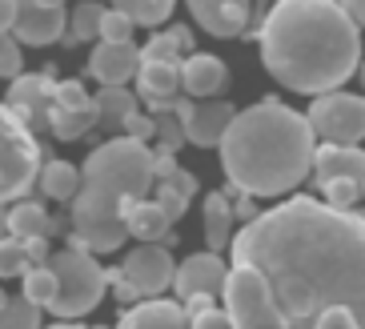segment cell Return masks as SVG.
<instances>
[{"label":"cell","mask_w":365,"mask_h":329,"mask_svg":"<svg viewBox=\"0 0 365 329\" xmlns=\"http://www.w3.org/2000/svg\"><path fill=\"white\" fill-rule=\"evenodd\" d=\"M165 36H169L173 41V49H177V53H193V32L185 29V24H173V29H165Z\"/></svg>","instance_id":"43"},{"label":"cell","mask_w":365,"mask_h":329,"mask_svg":"<svg viewBox=\"0 0 365 329\" xmlns=\"http://www.w3.org/2000/svg\"><path fill=\"white\" fill-rule=\"evenodd\" d=\"M177 76H181L185 96H201V101H221V93L229 88L225 61H217V56H209V53L185 56L181 69H177Z\"/></svg>","instance_id":"15"},{"label":"cell","mask_w":365,"mask_h":329,"mask_svg":"<svg viewBox=\"0 0 365 329\" xmlns=\"http://www.w3.org/2000/svg\"><path fill=\"white\" fill-rule=\"evenodd\" d=\"M4 229H9V237H16V241H33V237H41V241H48L53 233H61L65 229V221L61 217H53V213H44L41 201H16L12 209H4Z\"/></svg>","instance_id":"19"},{"label":"cell","mask_w":365,"mask_h":329,"mask_svg":"<svg viewBox=\"0 0 365 329\" xmlns=\"http://www.w3.org/2000/svg\"><path fill=\"white\" fill-rule=\"evenodd\" d=\"M65 24H68V9L61 0H21L9 36L21 49L24 44H56L65 36Z\"/></svg>","instance_id":"12"},{"label":"cell","mask_w":365,"mask_h":329,"mask_svg":"<svg viewBox=\"0 0 365 329\" xmlns=\"http://www.w3.org/2000/svg\"><path fill=\"white\" fill-rule=\"evenodd\" d=\"M4 301H9V293H4V289H0V305H4Z\"/></svg>","instance_id":"48"},{"label":"cell","mask_w":365,"mask_h":329,"mask_svg":"<svg viewBox=\"0 0 365 329\" xmlns=\"http://www.w3.org/2000/svg\"><path fill=\"white\" fill-rule=\"evenodd\" d=\"M48 329H81V325H73V321H61V325H48Z\"/></svg>","instance_id":"47"},{"label":"cell","mask_w":365,"mask_h":329,"mask_svg":"<svg viewBox=\"0 0 365 329\" xmlns=\"http://www.w3.org/2000/svg\"><path fill=\"white\" fill-rule=\"evenodd\" d=\"M93 329H108V325H93Z\"/></svg>","instance_id":"49"},{"label":"cell","mask_w":365,"mask_h":329,"mask_svg":"<svg viewBox=\"0 0 365 329\" xmlns=\"http://www.w3.org/2000/svg\"><path fill=\"white\" fill-rule=\"evenodd\" d=\"M221 298H225L221 313H225L229 329H289L269 298L265 281L253 269H229Z\"/></svg>","instance_id":"8"},{"label":"cell","mask_w":365,"mask_h":329,"mask_svg":"<svg viewBox=\"0 0 365 329\" xmlns=\"http://www.w3.org/2000/svg\"><path fill=\"white\" fill-rule=\"evenodd\" d=\"M48 128L56 133V141H76V137H85L88 128H97V108H88V113H61V108H48Z\"/></svg>","instance_id":"27"},{"label":"cell","mask_w":365,"mask_h":329,"mask_svg":"<svg viewBox=\"0 0 365 329\" xmlns=\"http://www.w3.org/2000/svg\"><path fill=\"white\" fill-rule=\"evenodd\" d=\"M48 269L56 277V298H53V313L56 318H85L88 309H97L105 298V269L97 265L93 253H81V249H61V253L48 257Z\"/></svg>","instance_id":"5"},{"label":"cell","mask_w":365,"mask_h":329,"mask_svg":"<svg viewBox=\"0 0 365 329\" xmlns=\"http://www.w3.org/2000/svg\"><path fill=\"white\" fill-rule=\"evenodd\" d=\"M157 189H169V193H177L181 201H189V197H193V193H197V177H193V173H189V169H177V173H173L169 181H161Z\"/></svg>","instance_id":"39"},{"label":"cell","mask_w":365,"mask_h":329,"mask_svg":"<svg viewBox=\"0 0 365 329\" xmlns=\"http://www.w3.org/2000/svg\"><path fill=\"white\" fill-rule=\"evenodd\" d=\"M0 329H41V309L24 298H9L0 305Z\"/></svg>","instance_id":"30"},{"label":"cell","mask_w":365,"mask_h":329,"mask_svg":"<svg viewBox=\"0 0 365 329\" xmlns=\"http://www.w3.org/2000/svg\"><path fill=\"white\" fill-rule=\"evenodd\" d=\"M93 108H97V125L108 133H120V125L137 113V96L129 88H101L93 96Z\"/></svg>","instance_id":"24"},{"label":"cell","mask_w":365,"mask_h":329,"mask_svg":"<svg viewBox=\"0 0 365 329\" xmlns=\"http://www.w3.org/2000/svg\"><path fill=\"white\" fill-rule=\"evenodd\" d=\"M101 16H105V4H93V0L76 4V9H73V21H68L65 41H68V44L93 41V36H97V29H101Z\"/></svg>","instance_id":"28"},{"label":"cell","mask_w":365,"mask_h":329,"mask_svg":"<svg viewBox=\"0 0 365 329\" xmlns=\"http://www.w3.org/2000/svg\"><path fill=\"white\" fill-rule=\"evenodd\" d=\"M189 12H193V21L209 36H217V41H233L249 24V4H241V0H193Z\"/></svg>","instance_id":"17"},{"label":"cell","mask_w":365,"mask_h":329,"mask_svg":"<svg viewBox=\"0 0 365 329\" xmlns=\"http://www.w3.org/2000/svg\"><path fill=\"white\" fill-rule=\"evenodd\" d=\"M140 49L137 44H97L88 56V76L101 81V88H125L129 76H137Z\"/></svg>","instance_id":"16"},{"label":"cell","mask_w":365,"mask_h":329,"mask_svg":"<svg viewBox=\"0 0 365 329\" xmlns=\"http://www.w3.org/2000/svg\"><path fill=\"white\" fill-rule=\"evenodd\" d=\"M53 93H56V81H53L48 73H21V76L9 85V96H4L0 105L12 108V113L24 121V128L36 137L41 128H48Z\"/></svg>","instance_id":"13"},{"label":"cell","mask_w":365,"mask_h":329,"mask_svg":"<svg viewBox=\"0 0 365 329\" xmlns=\"http://www.w3.org/2000/svg\"><path fill=\"white\" fill-rule=\"evenodd\" d=\"M261 61L293 93H337L361 64V32L329 0H281L261 21Z\"/></svg>","instance_id":"2"},{"label":"cell","mask_w":365,"mask_h":329,"mask_svg":"<svg viewBox=\"0 0 365 329\" xmlns=\"http://www.w3.org/2000/svg\"><path fill=\"white\" fill-rule=\"evenodd\" d=\"M73 209H68V221H73V237H68V249H81V253H113L129 241L125 225L117 217V201H108L93 189H81L73 197Z\"/></svg>","instance_id":"7"},{"label":"cell","mask_w":365,"mask_h":329,"mask_svg":"<svg viewBox=\"0 0 365 329\" xmlns=\"http://www.w3.org/2000/svg\"><path fill=\"white\" fill-rule=\"evenodd\" d=\"M120 128H125V137H129V141H137V145H145V141L153 137V117L137 108V113H133V117L125 121Z\"/></svg>","instance_id":"40"},{"label":"cell","mask_w":365,"mask_h":329,"mask_svg":"<svg viewBox=\"0 0 365 329\" xmlns=\"http://www.w3.org/2000/svg\"><path fill=\"white\" fill-rule=\"evenodd\" d=\"M0 237H9V229H4V205H0Z\"/></svg>","instance_id":"46"},{"label":"cell","mask_w":365,"mask_h":329,"mask_svg":"<svg viewBox=\"0 0 365 329\" xmlns=\"http://www.w3.org/2000/svg\"><path fill=\"white\" fill-rule=\"evenodd\" d=\"M97 36H101V44H133V24L125 21L117 9H105Z\"/></svg>","instance_id":"35"},{"label":"cell","mask_w":365,"mask_h":329,"mask_svg":"<svg viewBox=\"0 0 365 329\" xmlns=\"http://www.w3.org/2000/svg\"><path fill=\"white\" fill-rule=\"evenodd\" d=\"M24 269H29L24 241H16V237H0V277H21Z\"/></svg>","instance_id":"34"},{"label":"cell","mask_w":365,"mask_h":329,"mask_svg":"<svg viewBox=\"0 0 365 329\" xmlns=\"http://www.w3.org/2000/svg\"><path fill=\"white\" fill-rule=\"evenodd\" d=\"M225 261L221 253H193L185 257L181 265L173 269V289H177V298L189 301V298H221V289H225Z\"/></svg>","instance_id":"14"},{"label":"cell","mask_w":365,"mask_h":329,"mask_svg":"<svg viewBox=\"0 0 365 329\" xmlns=\"http://www.w3.org/2000/svg\"><path fill=\"white\" fill-rule=\"evenodd\" d=\"M313 177L325 193L329 209H354L361 201L365 181V157L354 145H317L313 149Z\"/></svg>","instance_id":"9"},{"label":"cell","mask_w":365,"mask_h":329,"mask_svg":"<svg viewBox=\"0 0 365 329\" xmlns=\"http://www.w3.org/2000/svg\"><path fill=\"white\" fill-rule=\"evenodd\" d=\"M12 16H16V4H12V0H0V36H9Z\"/></svg>","instance_id":"45"},{"label":"cell","mask_w":365,"mask_h":329,"mask_svg":"<svg viewBox=\"0 0 365 329\" xmlns=\"http://www.w3.org/2000/svg\"><path fill=\"white\" fill-rule=\"evenodd\" d=\"M305 125L325 145H354L357 149V141L365 133V101L354 93H325L305 113Z\"/></svg>","instance_id":"10"},{"label":"cell","mask_w":365,"mask_h":329,"mask_svg":"<svg viewBox=\"0 0 365 329\" xmlns=\"http://www.w3.org/2000/svg\"><path fill=\"white\" fill-rule=\"evenodd\" d=\"M24 69V53H21V44L12 41V36H0V76L4 81H16Z\"/></svg>","instance_id":"36"},{"label":"cell","mask_w":365,"mask_h":329,"mask_svg":"<svg viewBox=\"0 0 365 329\" xmlns=\"http://www.w3.org/2000/svg\"><path fill=\"white\" fill-rule=\"evenodd\" d=\"M309 329H361V321H357L349 309H325Z\"/></svg>","instance_id":"37"},{"label":"cell","mask_w":365,"mask_h":329,"mask_svg":"<svg viewBox=\"0 0 365 329\" xmlns=\"http://www.w3.org/2000/svg\"><path fill=\"white\" fill-rule=\"evenodd\" d=\"M153 137L161 141V153H165V157H177V149H185V128H181V121L173 117V113L153 117Z\"/></svg>","instance_id":"32"},{"label":"cell","mask_w":365,"mask_h":329,"mask_svg":"<svg viewBox=\"0 0 365 329\" xmlns=\"http://www.w3.org/2000/svg\"><path fill=\"white\" fill-rule=\"evenodd\" d=\"M237 117V108L229 105V101H205V105H193V113H189V121H185V141H193L197 149H213V145H221V137H225L229 121Z\"/></svg>","instance_id":"18"},{"label":"cell","mask_w":365,"mask_h":329,"mask_svg":"<svg viewBox=\"0 0 365 329\" xmlns=\"http://www.w3.org/2000/svg\"><path fill=\"white\" fill-rule=\"evenodd\" d=\"M153 205H157V209H161V217L173 225L177 217H185V205H189V201H181V197H177V193H169V189H157V193H153Z\"/></svg>","instance_id":"38"},{"label":"cell","mask_w":365,"mask_h":329,"mask_svg":"<svg viewBox=\"0 0 365 329\" xmlns=\"http://www.w3.org/2000/svg\"><path fill=\"white\" fill-rule=\"evenodd\" d=\"M120 329H189L181 301H137V305L120 318Z\"/></svg>","instance_id":"21"},{"label":"cell","mask_w":365,"mask_h":329,"mask_svg":"<svg viewBox=\"0 0 365 329\" xmlns=\"http://www.w3.org/2000/svg\"><path fill=\"white\" fill-rule=\"evenodd\" d=\"M117 12L133 24V29H137V24H145V29H161V24H169L173 4L169 0H120Z\"/></svg>","instance_id":"26"},{"label":"cell","mask_w":365,"mask_h":329,"mask_svg":"<svg viewBox=\"0 0 365 329\" xmlns=\"http://www.w3.org/2000/svg\"><path fill=\"white\" fill-rule=\"evenodd\" d=\"M173 269L177 265H173V253L165 245H137V249H129L125 265H120V281L137 298L153 301L157 293H165L173 285Z\"/></svg>","instance_id":"11"},{"label":"cell","mask_w":365,"mask_h":329,"mask_svg":"<svg viewBox=\"0 0 365 329\" xmlns=\"http://www.w3.org/2000/svg\"><path fill=\"white\" fill-rule=\"evenodd\" d=\"M189 329H229V321H225V313L221 309H205V313H197V318H189Z\"/></svg>","instance_id":"41"},{"label":"cell","mask_w":365,"mask_h":329,"mask_svg":"<svg viewBox=\"0 0 365 329\" xmlns=\"http://www.w3.org/2000/svg\"><path fill=\"white\" fill-rule=\"evenodd\" d=\"M41 141L24 128V121L12 108L0 105V205L24 201V193L41 177Z\"/></svg>","instance_id":"6"},{"label":"cell","mask_w":365,"mask_h":329,"mask_svg":"<svg viewBox=\"0 0 365 329\" xmlns=\"http://www.w3.org/2000/svg\"><path fill=\"white\" fill-rule=\"evenodd\" d=\"M81 189H93L108 201H145L153 189V149L129 137H113L101 149L88 153L81 169Z\"/></svg>","instance_id":"4"},{"label":"cell","mask_w":365,"mask_h":329,"mask_svg":"<svg viewBox=\"0 0 365 329\" xmlns=\"http://www.w3.org/2000/svg\"><path fill=\"white\" fill-rule=\"evenodd\" d=\"M181 93V76H177V69H169V64H137V93L145 105H169L173 96Z\"/></svg>","instance_id":"22"},{"label":"cell","mask_w":365,"mask_h":329,"mask_svg":"<svg viewBox=\"0 0 365 329\" xmlns=\"http://www.w3.org/2000/svg\"><path fill=\"white\" fill-rule=\"evenodd\" d=\"M24 253H29V269H41L48 265V241H41V237H33V241H24Z\"/></svg>","instance_id":"42"},{"label":"cell","mask_w":365,"mask_h":329,"mask_svg":"<svg viewBox=\"0 0 365 329\" xmlns=\"http://www.w3.org/2000/svg\"><path fill=\"white\" fill-rule=\"evenodd\" d=\"M44 197H53V201H73L76 193H81V169L68 165V161H48L41 165V177H36Z\"/></svg>","instance_id":"25"},{"label":"cell","mask_w":365,"mask_h":329,"mask_svg":"<svg viewBox=\"0 0 365 329\" xmlns=\"http://www.w3.org/2000/svg\"><path fill=\"white\" fill-rule=\"evenodd\" d=\"M177 169H181V165H177V157H165V153H157V157H153V181H157V185H161V181H169Z\"/></svg>","instance_id":"44"},{"label":"cell","mask_w":365,"mask_h":329,"mask_svg":"<svg viewBox=\"0 0 365 329\" xmlns=\"http://www.w3.org/2000/svg\"><path fill=\"white\" fill-rule=\"evenodd\" d=\"M201 217H205V245H209V253H221L233 241V209H229L225 193H205Z\"/></svg>","instance_id":"23"},{"label":"cell","mask_w":365,"mask_h":329,"mask_svg":"<svg viewBox=\"0 0 365 329\" xmlns=\"http://www.w3.org/2000/svg\"><path fill=\"white\" fill-rule=\"evenodd\" d=\"M53 108H61V113H88L93 108V96H88V88L81 81H56Z\"/></svg>","instance_id":"31"},{"label":"cell","mask_w":365,"mask_h":329,"mask_svg":"<svg viewBox=\"0 0 365 329\" xmlns=\"http://www.w3.org/2000/svg\"><path fill=\"white\" fill-rule=\"evenodd\" d=\"M29 305H36V309H48L53 305V298H56V277H53V269L48 265H41V269H24V293H21Z\"/></svg>","instance_id":"29"},{"label":"cell","mask_w":365,"mask_h":329,"mask_svg":"<svg viewBox=\"0 0 365 329\" xmlns=\"http://www.w3.org/2000/svg\"><path fill=\"white\" fill-rule=\"evenodd\" d=\"M117 217H120V225H125V233L145 241V245H161L165 237H169V221L161 217V209H157L149 197H145V201H133V197L117 201Z\"/></svg>","instance_id":"20"},{"label":"cell","mask_w":365,"mask_h":329,"mask_svg":"<svg viewBox=\"0 0 365 329\" xmlns=\"http://www.w3.org/2000/svg\"><path fill=\"white\" fill-rule=\"evenodd\" d=\"M217 149L229 189L245 197H281L309 177L317 141L305 125V113L281 101H261L229 121Z\"/></svg>","instance_id":"3"},{"label":"cell","mask_w":365,"mask_h":329,"mask_svg":"<svg viewBox=\"0 0 365 329\" xmlns=\"http://www.w3.org/2000/svg\"><path fill=\"white\" fill-rule=\"evenodd\" d=\"M233 269H253L289 329H309L325 309H365V221L354 209H329L289 197L233 233Z\"/></svg>","instance_id":"1"},{"label":"cell","mask_w":365,"mask_h":329,"mask_svg":"<svg viewBox=\"0 0 365 329\" xmlns=\"http://www.w3.org/2000/svg\"><path fill=\"white\" fill-rule=\"evenodd\" d=\"M140 61H145V64H169V69H181L185 56L173 49V41L165 36V32H157V36H149V44L140 49Z\"/></svg>","instance_id":"33"}]
</instances>
